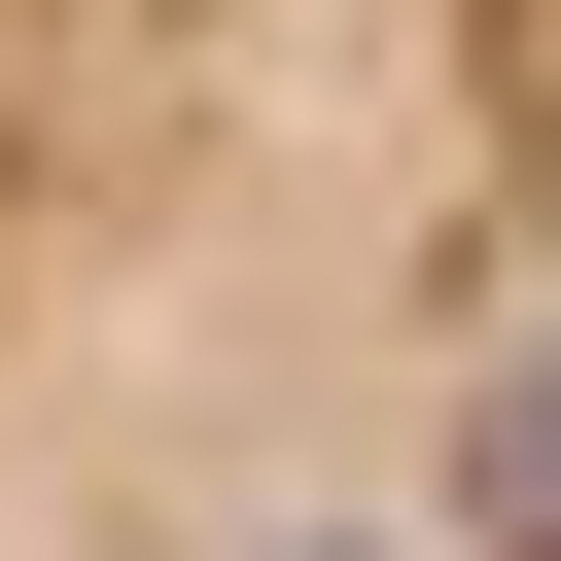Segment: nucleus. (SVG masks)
Listing matches in <instances>:
<instances>
[{
    "label": "nucleus",
    "mask_w": 561,
    "mask_h": 561,
    "mask_svg": "<svg viewBox=\"0 0 561 561\" xmlns=\"http://www.w3.org/2000/svg\"><path fill=\"white\" fill-rule=\"evenodd\" d=\"M0 561H561V0H0Z\"/></svg>",
    "instance_id": "obj_1"
}]
</instances>
